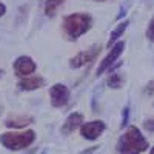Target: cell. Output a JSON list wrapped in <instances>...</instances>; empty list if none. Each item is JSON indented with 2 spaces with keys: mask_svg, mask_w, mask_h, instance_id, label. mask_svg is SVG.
Returning <instances> with one entry per match:
<instances>
[{
  "mask_svg": "<svg viewBox=\"0 0 154 154\" xmlns=\"http://www.w3.org/2000/svg\"><path fill=\"white\" fill-rule=\"evenodd\" d=\"M148 148V140L145 139L142 131L134 125L128 126V130L119 137L117 145H116V149L119 154H142Z\"/></svg>",
  "mask_w": 154,
  "mask_h": 154,
  "instance_id": "obj_1",
  "label": "cell"
},
{
  "mask_svg": "<svg viewBox=\"0 0 154 154\" xmlns=\"http://www.w3.org/2000/svg\"><path fill=\"white\" fill-rule=\"evenodd\" d=\"M91 25H93V19L89 14L75 12V14H69L63 19V31H65L68 38L75 40L91 28Z\"/></svg>",
  "mask_w": 154,
  "mask_h": 154,
  "instance_id": "obj_2",
  "label": "cell"
},
{
  "mask_svg": "<svg viewBox=\"0 0 154 154\" xmlns=\"http://www.w3.org/2000/svg\"><path fill=\"white\" fill-rule=\"evenodd\" d=\"M35 133L32 130H26L23 133H3L0 134V143L9 151H20L34 143Z\"/></svg>",
  "mask_w": 154,
  "mask_h": 154,
  "instance_id": "obj_3",
  "label": "cell"
},
{
  "mask_svg": "<svg viewBox=\"0 0 154 154\" xmlns=\"http://www.w3.org/2000/svg\"><path fill=\"white\" fill-rule=\"evenodd\" d=\"M49 97H51V103H53V106L62 108V106H65L69 102V89H68L66 85L56 83L49 89Z\"/></svg>",
  "mask_w": 154,
  "mask_h": 154,
  "instance_id": "obj_4",
  "label": "cell"
},
{
  "mask_svg": "<svg viewBox=\"0 0 154 154\" xmlns=\"http://www.w3.org/2000/svg\"><path fill=\"white\" fill-rule=\"evenodd\" d=\"M100 53V46L99 45H93L89 49H85L82 53H79L77 56H74L71 60H69V66L71 68H80L86 63H91Z\"/></svg>",
  "mask_w": 154,
  "mask_h": 154,
  "instance_id": "obj_5",
  "label": "cell"
},
{
  "mask_svg": "<svg viewBox=\"0 0 154 154\" xmlns=\"http://www.w3.org/2000/svg\"><path fill=\"white\" fill-rule=\"evenodd\" d=\"M105 128H106V125L102 120L86 122V123H82V126H80V134L86 140H96L97 137L102 136V133L105 131Z\"/></svg>",
  "mask_w": 154,
  "mask_h": 154,
  "instance_id": "obj_6",
  "label": "cell"
},
{
  "mask_svg": "<svg viewBox=\"0 0 154 154\" xmlns=\"http://www.w3.org/2000/svg\"><path fill=\"white\" fill-rule=\"evenodd\" d=\"M123 49H125V42H117L116 45H112L111 48H109V53H108V56L102 60V63L99 65V68H97V74L100 75V74H103L112 63L117 60L119 57H120V54L123 53Z\"/></svg>",
  "mask_w": 154,
  "mask_h": 154,
  "instance_id": "obj_7",
  "label": "cell"
},
{
  "mask_svg": "<svg viewBox=\"0 0 154 154\" xmlns=\"http://www.w3.org/2000/svg\"><path fill=\"white\" fill-rule=\"evenodd\" d=\"M35 69H37L35 62L28 56H20L14 62V71L19 77H26L28 74H32Z\"/></svg>",
  "mask_w": 154,
  "mask_h": 154,
  "instance_id": "obj_8",
  "label": "cell"
},
{
  "mask_svg": "<svg viewBox=\"0 0 154 154\" xmlns=\"http://www.w3.org/2000/svg\"><path fill=\"white\" fill-rule=\"evenodd\" d=\"M82 123H83V116L80 112L69 114L66 117V120H65V123L62 125V134L68 136V134L74 133V130H77L79 126H82Z\"/></svg>",
  "mask_w": 154,
  "mask_h": 154,
  "instance_id": "obj_9",
  "label": "cell"
},
{
  "mask_svg": "<svg viewBox=\"0 0 154 154\" xmlns=\"http://www.w3.org/2000/svg\"><path fill=\"white\" fill-rule=\"evenodd\" d=\"M45 85V80L43 77L40 75H34V77H26L19 82V88L22 91H32V89H38Z\"/></svg>",
  "mask_w": 154,
  "mask_h": 154,
  "instance_id": "obj_10",
  "label": "cell"
},
{
  "mask_svg": "<svg viewBox=\"0 0 154 154\" xmlns=\"http://www.w3.org/2000/svg\"><path fill=\"white\" fill-rule=\"evenodd\" d=\"M128 25H130V20H123V22H120L119 25H117V26H116L112 31H111V34H109V40H108V48H111V45L116 42V40H117V38L125 32V29L128 28Z\"/></svg>",
  "mask_w": 154,
  "mask_h": 154,
  "instance_id": "obj_11",
  "label": "cell"
},
{
  "mask_svg": "<svg viewBox=\"0 0 154 154\" xmlns=\"http://www.w3.org/2000/svg\"><path fill=\"white\" fill-rule=\"evenodd\" d=\"M32 123V117H28V116H20V117H11L6 120V126L8 128H22Z\"/></svg>",
  "mask_w": 154,
  "mask_h": 154,
  "instance_id": "obj_12",
  "label": "cell"
},
{
  "mask_svg": "<svg viewBox=\"0 0 154 154\" xmlns=\"http://www.w3.org/2000/svg\"><path fill=\"white\" fill-rule=\"evenodd\" d=\"M65 0H46L45 2V14L48 17H53L56 14V11L59 9V6L63 5Z\"/></svg>",
  "mask_w": 154,
  "mask_h": 154,
  "instance_id": "obj_13",
  "label": "cell"
},
{
  "mask_svg": "<svg viewBox=\"0 0 154 154\" xmlns=\"http://www.w3.org/2000/svg\"><path fill=\"white\" fill-rule=\"evenodd\" d=\"M122 82H123L122 75H120L119 72H114V74H111V75L108 77L106 85H108L109 88H112V89H119V88L122 86Z\"/></svg>",
  "mask_w": 154,
  "mask_h": 154,
  "instance_id": "obj_14",
  "label": "cell"
},
{
  "mask_svg": "<svg viewBox=\"0 0 154 154\" xmlns=\"http://www.w3.org/2000/svg\"><path fill=\"white\" fill-rule=\"evenodd\" d=\"M146 37L149 38V40H152L154 42V17L149 20V23H148V29H146Z\"/></svg>",
  "mask_w": 154,
  "mask_h": 154,
  "instance_id": "obj_15",
  "label": "cell"
},
{
  "mask_svg": "<svg viewBox=\"0 0 154 154\" xmlns=\"http://www.w3.org/2000/svg\"><path fill=\"white\" fill-rule=\"evenodd\" d=\"M128 117H130V108H128V106H125V109H123V114H122V128L128 125Z\"/></svg>",
  "mask_w": 154,
  "mask_h": 154,
  "instance_id": "obj_16",
  "label": "cell"
},
{
  "mask_svg": "<svg viewBox=\"0 0 154 154\" xmlns=\"http://www.w3.org/2000/svg\"><path fill=\"white\" fill-rule=\"evenodd\" d=\"M130 3H131V2H130V0H128V3H126V5H125V6H123V8L120 9V12L117 14V19H122V17H123V16L126 14V9H128V6H130Z\"/></svg>",
  "mask_w": 154,
  "mask_h": 154,
  "instance_id": "obj_17",
  "label": "cell"
},
{
  "mask_svg": "<svg viewBox=\"0 0 154 154\" xmlns=\"http://www.w3.org/2000/svg\"><path fill=\"white\" fill-rule=\"evenodd\" d=\"M145 128L148 131H154V120H146L145 122Z\"/></svg>",
  "mask_w": 154,
  "mask_h": 154,
  "instance_id": "obj_18",
  "label": "cell"
},
{
  "mask_svg": "<svg viewBox=\"0 0 154 154\" xmlns=\"http://www.w3.org/2000/svg\"><path fill=\"white\" fill-rule=\"evenodd\" d=\"M146 93H148V94H154V80L146 85Z\"/></svg>",
  "mask_w": 154,
  "mask_h": 154,
  "instance_id": "obj_19",
  "label": "cell"
},
{
  "mask_svg": "<svg viewBox=\"0 0 154 154\" xmlns=\"http://www.w3.org/2000/svg\"><path fill=\"white\" fill-rule=\"evenodd\" d=\"M5 12H6V6H5L3 3H0V17H2Z\"/></svg>",
  "mask_w": 154,
  "mask_h": 154,
  "instance_id": "obj_20",
  "label": "cell"
},
{
  "mask_svg": "<svg viewBox=\"0 0 154 154\" xmlns=\"http://www.w3.org/2000/svg\"><path fill=\"white\" fill-rule=\"evenodd\" d=\"M149 154H154V146L151 148V151H149Z\"/></svg>",
  "mask_w": 154,
  "mask_h": 154,
  "instance_id": "obj_21",
  "label": "cell"
},
{
  "mask_svg": "<svg viewBox=\"0 0 154 154\" xmlns=\"http://www.w3.org/2000/svg\"><path fill=\"white\" fill-rule=\"evenodd\" d=\"M100 2H102V0H100Z\"/></svg>",
  "mask_w": 154,
  "mask_h": 154,
  "instance_id": "obj_22",
  "label": "cell"
}]
</instances>
